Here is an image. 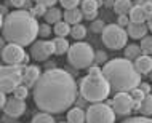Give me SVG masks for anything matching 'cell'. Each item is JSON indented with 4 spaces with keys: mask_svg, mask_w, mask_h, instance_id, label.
<instances>
[{
    "mask_svg": "<svg viewBox=\"0 0 152 123\" xmlns=\"http://www.w3.org/2000/svg\"><path fill=\"white\" fill-rule=\"evenodd\" d=\"M75 79L64 69H48L32 87V98L42 112L63 114L77 99Z\"/></svg>",
    "mask_w": 152,
    "mask_h": 123,
    "instance_id": "1",
    "label": "cell"
},
{
    "mask_svg": "<svg viewBox=\"0 0 152 123\" xmlns=\"http://www.w3.org/2000/svg\"><path fill=\"white\" fill-rule=\"evenodd\" d=\"M106 24L102 19H94V21H91V26H90V29H91V32H94V34H102V31H104Z\"/></svg>",
    "mask_w": 152,
    "mask_h": 123,
    "instance_id": "31",
    "label": "cell"
},
{
    "mask_svg": "<svg viewBox=\"0 0 152 123\" xmlns=\"http://www.w3.org/2000/svg\"><path fill=\"white\" fill-rule=\"evenodd\" d=\"M10 3L16 8H23V7H26L27 0H10Z\"/></svg>",
    "mask_w": 152,
    "mask_h": 123,
    "instance_id": "40",
    "label": "cell"
},
{
    "mask_svg": "<svg viewBox=\"0 0 152 123\" xmlns=\"http://www.w3.org/2000/svg\"><path fill=\"white\" fill-rule=\"evenodd\" d=\"M147 26H149V31L152 32V13L149 15V19H147Z\"/></svg>",
    "mask_w": 152,
    "mask_h": 123,
    "instance_id": "45",
    "label": "cell"
},
{
    "mask_svg": "<svg viewBox=\"0 0 152 123\" xmlns=\"http://www.w3.org/2000/svg\"><path fill=\"white\" fill-rule=\"evenodd\" d=\"M128 16H130V21H133V23H146L149 19V15H147L146 8L142 5H134L131 8Z\"/></svg>",
    "mask_w": 152,
    "mask_h": 123,
    "instance_id": "18",
    "label": "cell"
},
{
    "mask_svg": "<svg viewBox=\"0 0 152 123\" xmlns=\"http://www.w3.org/2000/svg\"><path fill=\"white\" fill-rule=\"evenodd\" d=\"M123 55H125V58L126 59H130V61H136L139 56L142 55V50H141V47L136 43H131V45H126L125 48H123Z\"/></svg>",
    "mask_w": 152,
    "mask_h": 123,
    "instance_id": "21",
    "label": "cell"
},
{
    "mask_svg": "<svg viewBox=\"0 0 152 123\" xmlns=\"http://www.w3.org/2000/svg\"><path fill=\"white\" fill-rule=\"evenodd\" d=\"M35 3H42V5H45V7H55V3L56 2H59V0H34Z\"/></svg>",
    "mask_w": 152,
    "mask_h": 123,
    "instance_id": "39",
    "label": "cell"
},
{
    "mask_svg": "<svg viewBox=\"0 0 152 123\" xmlns=\"http://www.w3.org/2000/svg\"><path fill=\"white\" fill-rule=\"evenodd\" d=\"M40 75H42V72H40L39 66H27L26 71H24V83L27 87H34L37 80L40 79Z\"/></svg>",
    "mask_w": 152,
    "mask_h": 123,
    "instance_id": "15",
    "label": "cell"
},
{
    "mask_svg": "<svg viewBox=\"0 0 152 123\" xmlns=\"http://www.w3.org/2000/svg\"><path fill=\"white\" fill-rule=\"evenodd\" d=\"M2 59L5 64H21L26 66L29 63V56L24 51V47L18 43H8L2 47Z\"/></svg>",
    "mask_w": 152,
    "mask_h": 123,
    "instance_id": "9",
    "label": "cell"
},
{
    "mask_svg": "<svg viewBox=\"0 0 152 123\" xmlns=\"http://www.w3.org/2000/svg\"><path fill=\"white\" fill-rule=\"evenodd\" d=\"M98 7H99V2L98 0H82V8L83 11V16L88 19V21H94L98 16Z\"/></svg>",
    "mask_w": 152,
    "mask_h": 123,
    "instance_id": "14",
    "label": "cell"
},
{
    "mask_svg": "<svg viewBox=\"0 0 152 123\" xmlns=\"http://www.w3.org/2000/svg\"><path fill=\"white\" fill-rule=\"evenodd\" d=\"M31 123H56V122H55V118H53L51 114H48V112H39V114H35V115L32 117Z\"/></svg>",
    "mask_w": 152,
    "mask_h": 123,
    "instance_id": "26",
    "label": "cell"
},
{
    "mask_svg": "<svg viewBox=\"0 0 152 123\" xmlns=\"http://www.w3.org/2000/svg\"><path fill=\"white\" fill-rule=\"evenodd\" d=\"M82 18H85V16H83V11L79 10V8H72V10H66L64 11V21H67L71 26L80 24Z\"/></svg>",
    "mask_w": 152,
    "mask_h": 123,
    "instance_id": "19",
    "label": "cell"
},
{
    "mask_svg": "<svg viewBox=\"0 0 152 123\" xmlns=\"http://www.w3.org/2000/svg\"><path fill=\"white\" fill-rule=\"evenodd\" d=\"M40 24L31 11L16 10L2 19V34L8 43H18L27 47L35 42Z\"/></svg>",
    "mask_w": 152,
    "mask_h": 123,
    "instance_id": "2",
    "label": "cell"
},
{
    "mask_svg": "<svg viewBox=\"0 0 152 123\" xmlns=\"http://www.w3.org/2000/svg\"><path fill=\"white\" fill-rule=\"evenodd\" d=\"M80 94L85 101L88 102H102L104 99H107L109 93H110V83L107 79L102 75H85L80 80Z\"/></svg>",
    "mask_w": 152,
    "mask_h": 123,
    "instance_id": "4",
    "label": "cell"
},
{
    "mask_svg": "<svg viewBox=\"0 0 152 123\" xmlns=\"http://www.w3.org/2000/svg\"><path fill=\"white\" fill-rule=\"evenodd\" d=\"M48 7L42 5V3H35L34 8H31V13L35 16V18H40V16H45V13H47Z\"/></svg>",
    "mask_w": 152,
    "mask_h": 123,
    "instance_id": "32",
    "label": "cell"
},
{
    "mask_svg": "<svg viewBox=\"0 0 152 123\" xmlns=\"http://www.w3.org/2000/svg\"><path fill=\"white\" fill-rule=\"evenodd\" d=\"M122 123H152V118L142 115V117H130L126 120H123Z\"/></svg>",
    "mask_w": 152,
    "mask_h": 123,
    "instance_id": "34",
    "label": "cell"
},
{
    "mask_svg": "<svg viewBox=\"0 0 152 123\" xmlns=\"http://www.w3.org/2000/svg\"><path fill=\"white\" fill-rule=\"evenodd\" d=\"M51 32H53V29L50 27V24H48V23L40 24V29H39V37H42V39H47V37H50V35H51Z\"/></svg>",
    "mask_w": 152,
    "mask_h": 123,
    "instance_id": "33",
    "label": "cell"
},
{
    "mask_svg": "<svg viewBox=\"0 0 152 123\" xmlns=\"http://www.w3.org/2000/svg\"><path fill=\"white\" fill-rule=\"evenodd\" d=\"M134 66L139 71V74H151L152 72V56L149 55H141L139 58L134 61Z\"/></svg>",
    "mask_w": 152,
    "mask_h": 123,
    "instance_id": "17",
    "label": "cell"
},
{
    "mask_svg": "<svg viewBox=\"0 0 152 123\" xmlns=\"http://www.w3.org/2000/svg\"><path fill=\"white\" fill-rule=\"evenodd\" d=\"M134 5L131 3V0H115L114 3V11L120 16V15H130L131 8Z\"/></svg>",
    "mask_w": 152,
    "mask_h": 123,
    "instance_id": "22",
    "label": "cell"
},
{
    "mask_svg": "<svg viewBox=\"0 0 152 123\" xmlns=\"http://www.w3.org/2000/svg\"><path fill=\"white\" fill-rule=\"evenodd\" d=\"M13 96L15 98H19V99H26L27 96H29V87H27L26 83H21L18 88L13 91Z\"/></svg>",
    "mask_w": 152,
    "mask_h": 123,
    "instance_id": "30",
    "label": "cell"
},
{
    "mask_svg": "<svg viewBox=\"0 0 152 123\" xmlns=\"http://www.w3.org/2000/svg\"><path fill=\"white\" fill-rule=\"evenodd\" d=\"M114 3H115V0H106L104 5H106V7H112V8H114Z\"/></svg>",
    "mask_w": 152,
    "mask_h": 123,
    "instance_id": "44",
    "label": "cell"
},
{
    "mask_svg": "<svg viewBox=\"0 0 152 123\" xmlns=\"http://www.w3.org/2000/svg\"><path fill=\"white\" fill-rule=\"evenodd\" d=\"M45 67H47V71L48 69H56V63L55 61H48V63L45 64Z\"/></svg>",
    "mask_w": 152,
    "mask_h": 123,
    "instance_id": "43",
    "label": "cell"
},
{
    "mask_svg": "<svg viewBox=\"0 0 152 123\" xmlns=\"http://www.w3.org/2000/svg\"><path fill=\"white\" fill-rule=\"evenodd\" d=\"M128 31L123 29L118 24H106L104 31L101 34L102 43L109 50H123L126 47V40H128Z\"/></svg>",
    "mask_w": 152,
    "mask_h": 123,
    "instance_id": "7",
    "label": "cell"
},
{
    "mask_svg": "<svg viewBox=\"0 0 152 123\" xmlns=\"http://www.w3.org/2000/svg\"><path fill=\"white\" fill-rule=\"evenodd\" d=\"M53 43H55V55H58V56H63L64 53H67L69 48H71L67 39H64V37H56V39L53 40Z\"/></svg>",
    "mask_w": 152,
    "mask_h": 123,
    "instance_id": "23",
    "label": "cell"
},
{
    "mask_svg": "<svg viewBox=\"0 0 152 123\" xmlns=\"http://www.w3.org/2000/svg\"><path fill=\"white\" fill-rule=\"evenodd\" d=\"M24 71L26 66L21 64H5L0 69V87L2 91L13 93L16 88L24 82Z\"/></svg>",
    "mask_w": 152,
    "mask_h": 123,
    "instance_id": "6",
    "label": "cell"
},
{
    "mask_svg": "<svg viewBox=\"0 0 152 123\" xmlns=\"http://www.w3.org/2000/svg\"><path fill=\"white\" fill-rule=\"evenodd\" d=\"M63 11L59 10V8H56V7H50L47 10V13H45V23H48V24H56V23H59L61 21V18H63Z\"/></svg>",
    "mask_w": 152,
    "mask_h": 123,
    "instance_id": "20",
    "label": "cell"
},
{
    "mask_svg": "<svg viewBox=\"0 0 152 123\" xmlns=\"http://www.w3.org/2000/svg\"><path fill=\"white\" fill-rule=\"evenodd\" d=\"M94 55L96 51L93 50V47L90 43L85 42H75L74 45H71L67 51V61L74 69H88L94 64Z\"/></svg>",
    "mask_w": 152,
    "mask_h": 123,
    "instance_id": "5",
    "label": "cell"
},
{
    "mask_svg": "<svg viewBox=\"0 0 152 123\" xmlns=\"http://www.w3.org/2000/svg\"><path fill=\"white\" fill-rule=\"evenodd\" d=\"M131 21H130V16H126V15H120V16H118V21H117V24H118V26H128V24H130Z\"/></svg>",
    "mask_w": 152,
    "mask_h": 123,
    "instance_id": "37",
    "label": "cell"
},
{
    "mask_svg": "<svg viewBox=\"0 0 152 123\" xmlns=\"http://www.w3.org/2000/svg\"><path fill=\"white\" fill-rule=\"evenodd\" d=\"M130 94H131V98H133V101H134V110H139V106H141L142 99L146 98V93H144L141 88L138 87V88L131 90Z\"/></svg>",
    "mask_w": 152,
    "mask_h": 123,
    "instance_id": "27",
    "label": "cell"
},
{
    "mask_svg": "<svg viewBox=\"0 0 152 123\" xmlns=\"http://www.w3.org/2000/svg\"><path fill=\"white\" fill-rule=\"evenodd\" d=\"M88 74L90 75H102V69L98 66H91V67H88Z\"/></svg>",
    "mask_w": 152,
    "mask_h": 123,
    "instance_id": "38",
    "label": "cell"
},
{
    "mask_svg": "<svg viewBox=\"0 0 152 123\" xmlns=\"http://www.w3.org/2000/svg\"><path fill=\"white\" fill-rule=\"evenodd\" d=\"M106 63H107L106 51H96V55H94V64H106Z\"/></svg>",
    "mask_w": 152,
    "mask_h": 123,
    "instance_id": "36",
    "label": "cell"
},
{
    "mask_svg": "<svg viewBox=\"0 0 152 123\" xmlns=\"http://www.w3.org/2000/svg\"><path fill=\"white\" fill-rule=\"evenodd\" d=\"M107 104L112 106L117 115H130L134 110V101L128 91H118L114 96V99L107 101Z\"/></svg>",
    "mask_w": 152,
    "mask_h": 123,
    "instance_id": "10",
    "label": "cell"
},
{
    "mask_svg": "<svg viewBox=\"0 0 152 123\" xmlns=\"http://www.w3.org/2000/svg\"><path fill=\"white\" fill-rule=\"evenodd\" d=\"M149 75H151V80H152V72H151V74H149Z\"/></svg>",
    "mask_w": 152,
    "mask_h": 123,
    "instance_id": "46",
    "label": "cell"
},
{
    "mask_svg": "<svg viewBox=\"0 0 152 123\" xmlns=\"http://www.w3.org/2000/svg\"><path fill=\"white\" fill-rule=\"evenodd\" d=\"M61 123H69V122H61Z\"/></svg>",
    "mask_w": 152,
    "mask_h": 123,
    "instance_id": "47",
    "label": "cell"
},
{
    "mask_svg": "<svg viewBox=\"0 0 152 123\" xmlns=\"http://www.w3.org/2000/svg\"><path fill=\"white\" fill-rule=\"evenodd\" d=\"M102 74L115 91H131L141 83V74L134 66V61L126 58H114L102 66Z\"/></svg>",
    "mask_w": 152,
    "mask_h": 123,
    "instance_id": "3",
    "label": "cell"
},
{
    "mask_svg": "<svg viewBox=\"0 0 152 123\" xmlns=\"http://www.w3.org/2000/svg\"><path fill=\"white\" fill-rule=\"evenodd\" d=\"M139 88H141L146 94H151V91H152V85L151 83H139Z\"/></svg>",
    "mask_w": 152,
    "mask_h": 123,
    "instance_id": "41",
    "label": "cell"
},
{
    "mask_svg": "<svg viewBox=\"0 0 152 123\" xmlns=\"http://www.w3.org/2000/svg\"><path fill=\"white\" fill-rule=\"evenodd\" d=\"M26 99H19V98H10L8 102L5 104V107L2 110L5 112L7 117H11V118H18L21 117L24 112H26Z\"/></svg>",
    "mask_w": 152,
    "mask_h": 123,
    "instance_id": "12",
    "label": "cell"
},
{
    "mask_svg": "<svg viewBox=\"0 0 152 123\" xmlns=\"http://www.w3.org/2000/svg\"><path fill=\"white\" fill-rule=\"evenodd\" d=\"M71 31H72V26L67 21H59L53 27V32L56 34V37H66V35L71 34Z\"/></svg>",
    "mask_w": 152,
    "mask_h": 123,
    "instance_id": "24",
    "label": "cell"
},
{
    "mask_svg": "<svg viewBox=\"0 0 152 123\" xmlns=\"http://www.w3.org/2000/svg\"><path fill=\"white\" fill-rule=\"evenodd\" d=\"M151 93H152V91H151Z\"/></svg>",
    "mask_w": 152,
    "mask_h": 123,
    "instance_id": "48",
    "label": "cell"
},
{
    "mask_svg": "<svg viewBox=\"0 0 152 123\" xmlns=\"http://www.w3.org/2000/svg\"><path fill=\"white\" fill-rule=\"evenodd\" d=\"M71 35H72V39H75L77 42H80V40L85 39V35H87V27H85L83 24H75V26H72Z\"/></svg>",
    "mask_w": 152,
    "mask_h": 123,
    "instance_id": "28",
    "label": "cell"
},
{
    "mask_svg": "<svg viewBox=\"0 0 152 123\" xmlns=\"http://www.w3.org/2000/svg\"><path fill=\"white\" fill-rule=\"evenodd\" d=\"M126 31H128V35L130 39H144L147 35V32H149V26H147L146 23H133L131 21L128 26H126Z\"/></svg>",
    "mask_w": 152,
    "mask_h": 123,
    "instance_id": "13",
    "label": "cell"
},
{
    "mask_svg": "<svg viewBox=\"0 0 152 123\" xmlns=\"http://www.w3.org/2000/svg\"><path fill=\"white\" fill-rule=\"evenodd\" d=\"M115 115L107 102H93L87 109V123H115Z\"/></svg>",
    "mask_w": 152,
    "mask_h": 123,
    "instance_id": "8",
    "label": "cell"
},
{
    "mask_svg": "<svg viewBox=\"0 0 152 123\" xmlns=\"http://www.w3.org/2000/svg\"><path fill=\"white\" fill-rule=\"evenodd\" d=\"M8 102V99H7V93L5 91H2V96H0V107H5V104Z\"/></svg>",
    "mask_w": 152,
    "mask_h": 123,
    "instance_id": "42",
    "label": "cell"
},
{
    "mask_svg": "<svg viewBox=\"0 0 152 123\" xmlns=\"http://www.w3.org/2000/svg\"><path fill=\"white\" fill-rule=\"evenodd\" d=\"M61 7L64 8V10H72V8H77L80 3V0H59Z\"/></svg>",
    "mask_w": 152,
    "mask_h": 123,
    "instance_id": "35",
    "label": "cell"
},
{
    "mask_svg": "<svg viewBox=\"0 0 152 123\" xmlns=\"http://www.w3.org/2000/svg\"><path fill=\"white\" fill-rule=\"evenodd\" d=\"M51 55H55V43L53 40H37L31 45V58L42 63L48 61Z\"/></svg>",
    "mask_w": 152,
    "mask_h": 123,
    "instance_id": "11",
    "label": "cell"
},
{
    "mask_svg": "<svg viewBox=\"0 0 152 123\" xmlns=\"http://www.w3.org/2000/svg\"><path fill=\"white\" fill-rule=\"evenodd\" d=\"M67 122L69 123H85L87 122V110L82 107H71L67 110Z\"/></svg>",
    "mask_w": 152,
    "mask_h": 123,
    "instance_id": "16",
    "label": "cell"
},
{
    "mask_svg": "<svg viewBox=\"0 0 152 123\" xmlns=\"http://www.w3.org/2000/svg\"><path fill=\"white\" fill-rule=\"evenodd\" d=\"M139 114H141V115H146V117L152 115V93L146 94V98L142 99L141 106H139Z\"/></svg>",
    "mask_w": 152,
    "mask_h": 123,
    "instance_id": "25",
    "label": "cell"
},
{
    "mask_svg": "<svg viewBox=\"0 0 152 123\" xmlns=\"http://www.w3.org/2000/svg\"><path fill=\"white\" fill-rule=\"evenodd\" d=\"M139 47H141V50H142V55L152 56V35H146L144 39H141Z\"/></svg>",
    "mask_w": 152,
    "mask_h": 123,
    "instance_id": "29",
    "label": "cell"
}]
</instances>
